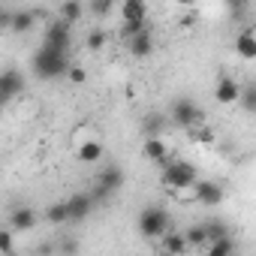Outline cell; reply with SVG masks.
Returning <instances> with one entry per match:
<instances>
[{"label": "cell", "mask_w": 256, "mask_h": 256, "mask_svg": "<svg viewBox=\"0 0 256 256\" xmlns=\"http://www.w3.org/2000/svg\"><path fill=\"white\" fill-rule=\"evenodd\" d=\"M70 52H58V48H48V46H40L30 58V72L40 78V82H54L60 76L70 72Z\"/></svg>", "instance_id": "6da1fadb"}, {"label": "cell", "mask_w": 256, "mask_h": 256, "mask_svg": "<svg viewBox=\"0 0 256 256\" xmlns=\"http://www.w3.org/2000/svg\"><path fill=\"white\" fill-rule=\"evenodd\" d=\"M160 181H163V187H166L169 193H184V190H190V187L199 181V172H196L193 163H187V160H172V157H169V163L163 166Z\"/></svg>", "instance_id": "7a4b0ae2"}, {"label": "cell", "mask_w": 256, "mask_h": 256, "mask_svg": "<svg viewBox=\"0 0 256 256\" xmlns=\"http://www.w3.org/2000/svg\"><path fill=\"white\" fill-rule=\"evenodd\" d=\"M136 226H139V235H142V238L157 241V238H163V235L172 229V214H169L163 205H145V208L139 211Z\"/></svg>", "instance_id": "3957f363"}, {"label": "cell", "mask_w": 256, "mask_h": 256, "mask_svg": "<svg viewBox=\"0 0 256 256\" xmlns=\"http://www.w3.org/2000/svg\"><path fill=\"white\" fill-rule=\"evenodd\" d=\"M169 118H172L175 126L190 130V126H196V124H205V108H202L196 100H190V96H178V100L169 106Z\"/></svg>", "instance_id": "277c9868"}, {"label": "cell", "mask_w": 256, "mask_h": 256, "mask_svg": "<svg viewBox=\"0 0 256 256\" xmlns=\"http://www.w3.org/2000/svg\"><path fill=\"white\" fill-rule=\"evenodd\" d=\"M120 187H124V169H120V166H102L100 175H96V181H94L90 196H94L96 205H100V202H106L108 196H114Z\"/></svg>", "instance_id": "5b68a950"}, {"label": "cell", "mask_w": 256, "mask_h": 256, "mask_svg": "<svg viewBox=\"0 0 256 256\" xmlns=\"http://www.w3.org/2000/svg\"><path fill=\"white\" fill-rule=\"evenodd\" d=\"M42 46L58 48V52H72V24L64 22L60 16L54 22H48L46 24V34H42Z\"/></svg>", "instance_id": "8992f818"}, {"label": "cell", "mask_w": 256, "mask_h": 256, "mask_svg": "<svg viewBox=\"0 0 256 256\" xmlns=\"http://www.w3.org/2000/svg\"><path fill=\"white\" fill-rule=\"evenodd\" d=\"M223 187L217 184V181H208V178H199L193 187H190V199L196 202V205H205V208H217L220 202H223Z\"/></svg>", "instance_id": "52a82bcc"}, {"label": "cell", "mask_w": 256, "mask_h": 256, "mask_svg": "<svg viewBox=\"0 0 256 256\" xmlns=\"http://www.w3.org/2000/svg\"><path fill=\"white\" fill-rule=\"evenodd\" d=\"M238 96H241V82H235L229 72H220L214 82V100L220 106H232V102H238Z\"/></svg>", "instance_id": "ba28073f"}, {"label": "cell", "mask_w": 256, "mask_h": 256, "mask_svg": "<svg viewBox=\"0 0 256 256\" xmlns=\"http://www.w3.org/2000/svg\"><path fill=\"white\" fill-rule=\"evenodd\" d=\"M94 208H96V199H94L90 193H72V196L66 199L70 223H82V220H88V217L94 214Z\"/></svg>", "instance_id": "9c48e42d"}, {"label": "cell", "mask_w": 256, "mask_h": 256, "mask_svg": "<svg viewBox=\"0 0 256 256\" xmlns=\"http://www.w3.org/2000/svg\"><path fill=\"white\" fill-rule=\"evenodd\" d=\"M22 90H24V76H22L16 66H6L4 76H0V96H4V102L16 100Z\"/></svg>", "instance_id": "30bf717a"}, {"label": "cell", "mask_w": 256, "mask_h": 256, "mask_svg": "<svg viewBox=\"0 0 256 256\" xmlns=\"http://www.w3.org/2000/svg\"><path fill=\"white\" fill-rule=\"evenodd\" d=\"M169 124H172V118L166 112H145L139 126H142V136L148 139V136H163L169 130Z\"/></svg>", "instance_id": "8fae6325"}, {"label": "cell", "mask_w": 256, "mask_h": 256, "mask_svg": "<svg viewBox=\"0 0 256 256\" xmlns=\"http://www.w3.org/2000/svg\"><path fill=\"white\" fill-rule=\"evenodd\" d=\"M142 157L151 160V163H157V166L163 169V166L169 163V148H166L163 136H148V139L142 142Z\"/></svg>", "instance_id": "7c38bea8"}, {"label": "cell", "mask_w": 256, "mask_h": 256, "mask_svg": "<svg viewBox=\"0 0 256 256\" xmlns=\"http://www.w3.org/2000/svg\"><path fill=\"white\" fill-rule=\"evenodd\" d=\"M126 52H130L133 58H139V60L151 58V54H154V34H151V28L142 30V34L133 36V40H126Z\"/></svg>", "instance_id": "4fadbf2b"}, {"label": "cell", "mask_w": 256, "mask_h": 256, "mask_svg": "<svg viewBox=\"0 0 256 256\" xmlns=\"http://www.w3.org/2000/svg\"><path fill=\"white\" fill-rule=\"evenodd\" d=\"M34 226H36V211H34V208H28V205L12 208V214H10V229H16V232H30Z\"/></svg>", "instance_id": "5bb4252c"}, {"label": "cell", "mask_w": 256, "mask_h": 256, "mask_svg": "<svg viewBox=\"0 0 256 256\" xmlns=\"http://www.w3.org/2000/svg\"><path fill=\"white\" fill-rule=\"evenodd\" d=\"M36 22H40V12H34V10H18V12H12L10 30L22 36V34H30V30L36 28Z\"/></svg>", "instance_id": "9a60e30c"}, {"label": "cell", "mask_w": 256, "mask_h": 256, "mask_svg": "<svg viewBox=\"0 0 256 256\" xmlns=\"http://www.w3.org/2000/svg\"><path fill=\"white\" fill-rule=\"evenodd\" d=\"M235 54L241 60H256V30H241L235 36Z\"/></svg>", "instance_id": "2e32d148"}, {"label": "cell", "mask_w": 256, "mask_h": 256, "mask_svg": "<svg viewBox=\"0 0 256 256\" xmlns=\"http://www.w3.org/2000/svg\"><path fill=\"white\" fill-rule=\"evenodd\" d=\"M148 4L145 0H120V22H145Z\"/></svg>", "instance_id": "e0dca14e"}, {"label": "cell", "mask_w": 256, "mask_h": 256, "mask_svg": "<svg viewBox=\"0 0 256 256\" xmlns=\"http://www.w3.org/2000/svg\"><path fill=\"white\" fill-rule=\"evenodd\" d=\"M160 250L163 253H187L190 250V244H187V235L184 232H166L163 238H160Z\"/></svg>", "instance_id": "ac0fdd59"}, {"label": "cell", "mask_w": 256, "mask_h": 256, "mask_svg": "<svg viewBox=\"0 0 256 256\" xmlns=\"http://www.w3.org/2000/svg\"><path fill=\"white\" fill-rule=\"evenodd\" d=\"M76 157H78V163H88V166H90V163H100V160H102V145H100L96 139H88V142L78 145V154H76Z\"/></svg>", "instance_id": "d6986e66"}, {"label": "cell", "mask_w": 256, "mask_h": 256, "mask_svg": "<svg viewBox=\"0 0 256 256\" xmlns=\"http://www.w3.org/2000/svg\"><path fill=\"white\" fill-rule=\"evenodd\" d=\"M58 16H60L64 22L76 24V22H82V18H84V4H82V0H64L60 10H58Z\"/></svg>", "instance_id": "ffe728a7"}, {"label": "cell", "mask_w": 256, "mask_h": 256, "mask_svg": "<svg viewBox=\"0 0 256 256\" xmlns=\"http://www.w3.org/2000/svg\"><path fill=\"white\" fill-rule=\"evenodd\" d=\"M184 235H187V244H190V250H205V247H208V229H205V223H196V226H190Z\"/></svg>", "instance_id": "44dd1931"}, {"label": "cell", "mask_w": 256, "mask_h": 256, "mask_svg": "<svg viewBox=\"0 0 256 256\" xmlns=\"http://www.w3.org/2000/svg\"><path fill=\"white\" fill-rule=\"evenodd\" d=\"M46 220H48L52 226H64V223H70V211H66V199H64V202H52V205L46 208Z\"/></svg>", "instance_id": "7402d4cb"}, {"label": "cell", "mask_w": 256, "mask_h": 256, "mask_svg": "<svg viewBox=\"0 0 256 256\" xmlns=\"http://www.w3.org/2000/svg\"><path fill=\"white\" fill-rule=\"evenodd\" d=\"M205 250H208L211 256H229V253H235V241H232V235H223V238L208 241Z\"/></svg>", "instance_id": "603a6c76"}, {"label": "cell", "mask_w": 256, "mask_h": 256, "mask_svg": "<svg viewBox=\"0 0 256 256\" xmlns=\"http://www.w3.org/2000/svg\"><path fill=\"white\" fill-rule=\"evenodd\" d=\"M238 102H241V108H244L247 114H256V82L241 84V96H238Z\"/></svg>", "instance_id": "cb8c5ba5"}, {"label": "cell", "mask_w": 256, "mask_h": 256, "mask_svg": "<svg viewBox=\"0 0 256 256\" xmlns=\"http://www.w3.org/2000/svg\"><path fill=\"white\" fill-rule=\"evenodd\" d=\"M142 30H148V18H145V22H120V28H118V36L126 42V40L139 36Z\"/></svg>", "instance_id": "d4e9b609"}, {"label": "cell", "mask_w": 256, "mask_h": 256, "mask_svg": "<svg viewBox=\"0 0 256 256\" xmlns=\"http://www.w3.org/2000/svg\"><path fill=\"white\" fill-rule=\"evenodd\" d=\"M106 42H108V34H106V30H100V28L88 30V36H84V46H88L90 52H102V48H106Z\"/></svg>", "instance_id": "484cf974"}, {"label": "cell", "mask_w": 256, "mask_h": 256, "mask_svg": "<svg viewBox=\"0 0 256 256\" xmlns=\"http://www.w3.org/2000/svg\"><path fill=\"white\" fill-rule=\"evenodd\" d=\"M205 229H208V241L223 238V235H232V232H229V223H226V220H217V217H214V220H208V223H205Z\"/></svg>", "instance_id": "4316f807"}, {"label": "cell", "mask_w": 256, "mask_h": 256, "mask_svg": "<svg viewBox=\"0 0 256 256\" xmlns=\"http://www.w3.org/2000/svg\"><path fill=\"white\" fill-rule=\"evenodd\" d=\"M88 10H90V16H96V18H106V16H112V10H114V0H90Z\"/></svg>", "instance_id": "83f0119b"}, {"label": "cell", "mask_w": 256, "mask_h": 256, "mask_svg": "<svg viewBox=\"0 0 256 256\" xmlns=\"http://www.w3.org/2000/svg\"><path fill=\"white\" fill-rule=\"evenodd\" d=\"M187 133H190V139H193V142H211V139H214V133L208 130L205 124H196V126H190Z\"/></svg>", "instance_id": "f1b7e54d"}, {"label": "cell", "mask_w": 256, "mask_h": 256, "mask_svg": "<svg viewBox=\"0 0 256 256\" xmlns=\"http://www.w3.org/2000/svg\"><path fill=\"white\" fill-rule=\"evenodd\" d=\"M12 235H16V229L0 232V253H4V256H12Z\"/></svg>", "instance_id": "f546056e"}, {"label": "cell", "mask_w": 256, "mask_h": 256, "mask_svg": "<svg viewBox=\"0 0 256 256\" xmlns=\"http://www.w3.org/2000/svg\"><path fill=\"white\" fill-rule=\"evenodd\" d=\"M66 78H70L72 84H84V78H88V72H84V66H78V64H72V66H70V72H66Z\"/></svg>", "instance_id": "4dcf8cb0"}, {"label": "cell", "mask_w": 256, "mask_h": 256, "mask_svg": "<svg viewBox=\"0 0 256 256\" xmlns=\"http://www.w3.org/2000/svg\"><path fill=\"white\" fill-rule=\"evenodd\" d=\"M226 10H229L232 16H244V10H247V0H226Z\"/></svg>", "instance_id": "1f68e13d"}, {"label": "cell", "mask_w": 256, "mask_h": 256, "mask_svg": "<svg viewBox=\"0 0 256 256\" xmlns=\"http://www.w3.org/2000/svg\"><path fill=\"white\" fill-rule=\"evenodd\" d=\"M181 24H184V28H190V24H196V10H193V6H187V12H184V18H181Z\"/></svg>", "instance_id": "d6a6232c"}, {"label": "cell", "mask_w": 256, "mask_h": 256, "mask_svg": "<svg viewBox=\"0 0 256 256\" xmlns=\"http://www.w3.org/2000/svg\"><path fill=\"white\" fill-rule=\"evenodd\" d=\"M178 6H196V0H175Z\"/></svg>", "instance_id": "836d02e7"}]
</instances>
